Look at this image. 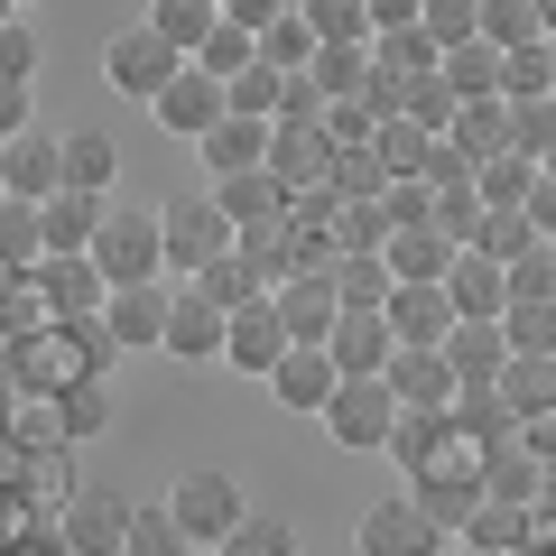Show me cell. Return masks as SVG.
Masks as SVG:
<instances>
[{"label":"cell","mask_w":556,"mask_h":556,"mask_svg":"<svg viewBox=\"0 0 556 556\" xmlns=\"http://www.w3.org/2000/svg\"><path fill=\"white\" fill-rule=\"evenodd\" d=\"M278 316H288V334H298V343H325L343 325L334 269H288V278H278Z\"/></svg>","instance_id":"19"},{"label":"cell","mask_w":556,"mask_h":556,"mask_svg":"<svg viewBox=\"0 0 556 556\" xmlns=\"http://www.w3.org/2000/svg\"><path fill=\"white\" fill-rule=\"evenodd\" d=\"M195 65H214V75H223V84H232V75H241V65H260V28H241V20H223V28H214V38H204V47H195Z\"/></svg>","instance_id":"43"},{"label":"cell","mask_w":556,"mask_h":556,"mask_svg":"<svg viewBox=\"0 0 556 556\" xmlns=\"http://www.w3.org/2000/svg\"><path fill=\"white\" fill-rule=\"evenodd\" d=\"M501 325H510V353H556V298H519Z\"/></svg>","instance_id":"45"},{"label":"cell","mask_w":556,"mask_h":556,"mask_svg":"<svg viewBox=\"0 0 556 556\" xmlns=\"http://www.w3.org/2000/svg\"><path fill=\"white\" fill-rule=\"evenodd\" d=\"M223 20H241V28H269V20H288V0H223Z\"/></svg>","instance_id":"50"},{"label":"cell","mask_w":556,"mask_h":556,"mask_svg":"<svg viewBox=\"0 0 556 556\" xmlns=\"http://www.w3.org/2000/svg\"><path fill=\"white\" fill-rule=\"evenodd\" d=\"M223 112H232V84H223V75H214V65H186V75H177V84H167V93H159V102H149V121H159V130H167V139H186V149H195V139H204V130H214V121H223Z\"/></svg>","instance_id":"9"},{"label":"cell","mask_w":556,"mask_h":556,"mask_svg":"<svg viewBox=\"0 0 556 556\" xmlns=\"http://www.w3.org/2000/svg\"><path fill=\"white\" fill-rule=\"evenodd\" d=\"M10 10H38V0H10Z\"/></svg>","instance_id":"54"},{"label":"cell","mask_w":556,"mask_h":556,"mask_svg":"<svg viewBox=\"0 0 556 556\" xmlns=\"http://www.w3.org/2000/svg\"><path fill=\"white\" fill-rule=\"evenodd\" d=\"M380 316H390L399 343H445V334L464 325V306H455V288H445V278H399V298L380 306Z\"/></svg>","instance_id":"16"},{"label":"cell","mask_w":556,"mask_h":556,"mask_svg":"<svg viewBox=\"0 0 556 556\" xmlns=\"http://www.w3.org/2000/svg\"><path fill=\"white\" fill-rule=\"evenodd\" d=\"M445 130H427V121H380V159H390V177H427V149H437Z\"/></svg>","instance_id":"40"},{"label":"cell","mask_w":556,"mask_h":556,"mask_svg":"<svg viewBox=\"0 0 556 556\" xmlns=\"http://www.w3.org/2000/svg\"><path fill=\"white\" fill-rule=\"evenodd\" d=\"M0 93H38V28L20 10L0 20Z\"/></svg>","instance_id":"39"},{"label":"cell","mask_w":556,"mask_h":556,"mask_svg":"<svg viewBox=\"0 0 556 556\" xmlns=\"http://www.w3.org/2000/svg\"><path fill=\"white\" fill-rule=\"evenodd\" d=\"M427 20V0H371V28H417Z\"/></svg>","instance_id":"51"},{"label":"cell","mask_w":556,"mask_h":556,"mask_svg":"<svg viewBox=\"0 0 556 556\" xmlns=\"http://www.w3.org/2000/svg\"><path fill=\"white\" fill-rule=\"evenodd\" d=\"M56 408H65V437H75V445H93L102 427H112V380H84V390H65Z\"/></svg>","instance_id":"44"},{"label":"cell","mask_w":556,"mask_h":556,"mask_svg":"<svg viewBox=\"0 0 556 556\" xmlns=\"http://www.w3.org/2000/svg\"><path fill=\"white\" fill-rule=\"evenodd\" d=\"M65 186L112 195V186H121V139L112 130H65Z\"/></svg>","instance_id":"30"},{"label":"cell","mask_w":556,"mask_h":556,"mask_svg":"<svg viewBox=\"0 0 556 556\" xmlns=\"http://www.w3.org/2000/svg\"><path fill=\"white\" fill-rule=\"evenodd\" d=\"M353 547H362V556H445L455 538L437 529V510H427L417 492H390V501H371V510H362Z\"/></svg>","instance_id":"7"},{"label":"cell","mask_w":556,"mask_h":556,"mask_svg":"<svg viewBox=\"0 0 556 556\" xmlns=\"http://www.w3.org/2000/svg\"><path fill=\"white\" fill-rule=\"evenodd\" d=\"M445 362H455L464 390H501V371H510V325L501 316H464L455 334H445Z\"/></svg>","instance_id":"20"},{"label":"cell","mask_w":556,"mask_h":556,"mask_svg":"<svg viewBox=\"0 0 556 556\" xmlns=\"http://www.w3.org/2000/svg\"><path fill=\"white\" fill-rule=\"evenodd\" d=\"M149 20H159L167 38H177L186 56H195V47L214 38V28H223V0H149Z\"/></svg>","instance_id":"41"},{"label":"cell","mask_w":556,"mask_h":556,"mask_svg":"<svg viewBox=\"0 0 556 556\" xmlns=\"http://www.w3.org/2000/svg\"><path fill=\"white\" fill-rule=\"evenodd\" d=\"M232 343V306L204 288V278H177V316H167V353L177 362H223Z\"/></svg>","instance_id":"11"},{"label":"cell","mask_w":556,"mask_h":556,"mask_svg":"<svg viewBox=\"0 0 556 556\" xmlns=\"http://www.w3.org/2000/svg\"><path fill=\"white\" fill-rule=\"evenodd\" d=\"M445 288H455L464 316H510V260H492V251H464L445 269Z\"/></svg>","instance_id":"23"},{"label":"cell","mask_w":556,"mask_h":556,"mask_svg":"<svg viewBox=\"0 0 556 556\" xmlns=\"http://www.w3.org/2000/svg\"><path fill=\"white\" fill-rule=\"evenodd\" d=\"M159 223H167V269H177V278H204V269H214V260L241 241V223L223 214L214 186H195V195L159 204Z\"/></svg>","instance_id":"4"},{"label":"cell","mask_w":556,"mask_h":556,"mask_svg":"<svg viewBox=\"0 0 556 556\" xmlns=\"http://www.w3.org/2000/svg\"><path fill=\"white\" fill-rule=\"evenodd\" d=\"M399 390L390 380H343L334 390V408H325V437L343 445V455H390V437H399Z\"/></svg>","instance_id":"6"},{"label":"cell","mask_w":556,"mask_h":556,"mask_svg":"<svg viewBox=\"0 0 556 556\" xmlns=\"http://www.w3.org/2000/svg\"><path fill=\"white\" fill-rule=\"evenodd\" d=\"M510 93H556V38L510 47Z\"/></svg>","instance_id":"48"},{"label":"cell","mask_w":556,"mask_h":556,"mask_svg":"<svg viewBox=\"0 0 556 556\" xmlns=\"http://www.w3.org/2000/svg\"><path fill=\"white\" fill-rule=\"evenodd\" d=\"M288 10H316V0H288Z\"/></svg>","instance_id":"53"},{"label":"cell","mask_w":556,"mask_h":556,"mask_svg":"<svg viewBox=\"0 0 556 556\" xmlns=\"http://www.w3.org/2000/svg\"><path fill=\"white\" fill-rule=\"evenodd\" d=\"M399 390V408H455L464 399V380H455V362H445V343H399V362L380 371Z\"/></svg>","instance_id":"18"},{"label":"cell","mask_w":556,"mask_h":556,"mask_svg":"<svg viewBox=\"0 0 556 556\" xmlns=\"http://www.w3.org/2000/svg\"><path fill=\"white\" fill-rule=\"evenodd\" d=\"M482 473H492V501H510V510H538V501H547V455H538L529 437H510Z\"/></svg>","instance_id":"24"},{"label":"cell","mask_w":556,"mask_h":556,"mask_svg":"<svg viewBox=\"0 0 556 556\" xmlns=\"http://www.w3.org/2000/svg\"><path fill=\"white\" fill-rule=\"evenodd\" d=\"M130 519H139V501H121V492H75L56 529H65V547H75V556H121V547H130Z\"/></svg>","instance_id":"15"},{"label":"cell","mask_w":556,"mask_h":556,"mask_svg":"<svg viewBox=\"0 0 556 556\" xmlns=\"http://www.w3.org/2000/svg\"><path fill=\"white\" fill-rule=\"evenodd\" d=\"M547 177H556V149H547Z\"/></svg>","instance_id":"55"},{"label":"cell","mask_w":556,"mask_h":556,"mask_svg":"<svg viewBox=\"0 0 556 556\" xmlns=\"http://www.w3.org/2000/svg\"><path fill=\"white\" fill-rule=\"evenodd\" d=\"M121 556H204V547L177 529V510H167V501H139V519H130V547H121Z\"/></svg>","instance_id":"36"},{"label":"cell","mask_w":556,"mask_h":556,"mask_svg":"<svg viewBox=\"0 0 556 556\" xmlns=\"http://www.w3.org/2000/svg\"><path fill=\"white\" fill-rule=\"evenodd\" d=\"M47 251H56V241H47V204L10 195V214H0V260H10V269H38Z\"/></svg>","instance_id":"33"},{"label":"cell","mask_w":556,"mask_h":556,"mask_svg":"<svg viewBox=\"0 0 556 556\" xmlns=\"http://www.w3.org/2000/svg\"><path fill=\"white\" fill-rule=\"evenodd\" d=\"M547 223H538L529 214V204H501V214H482V241H473V251H492V260H529V251H547Z\"/></svg>","instance_id":"31"},{"label":"cell","mask_w":556,"mask_h":556,"mask_svg":"<svg viewBox=\"0 0 556 556\" xmlns=\"http://www.w3.org/2000/svg\"><path fill=\"white\" fill-rule=\"evenodd\" d=\"M417 28H427L437 47H464V38H482V0H427Z\"/></svg>","instance_id":"47"},{"label":"cell","mask_w":556,"mask_h":556,"mask_svg":"<svg viewBox=\"0 0 556 556\" xmlns=\"http://www.w3.org/2000/svg\"><path fill=\"white\" fill-rule=\"evenodd\" d=\"M93 260H102V278H112V288L177 278V269H167V223H159V214H121V204H112V223L93 232Z\"/></svg>","instance_id":"8"},{"label":"cell","mask_w":556,"mask_h":556,"mask_svg":"<svg viewBox=\"0 0 556 556\" xmlns=\"http://www.w3.org/2000/svg\"><path fill=\"white\" fill-rule=\"evenodd\" d=\"M316 20H306V10H288V20H269V28H260V56H269V65H288V75H306V65H316Z\"/></svg>","instance_id":"37"},{"label":"cell","mask_w":556,"mask_h":556,"mask_svg":"<svg viewBox=\"0 0 556 556\" xmlns=\"http://www.w3.org/2000/svg\"><path fill=\"white\" fill-rule=\"evenodd\" d=\"M186 65H195V56H186V47L167 38V28L149 20V10H139L130 28H112V38H102V84H112V93H139V102H159L167 84L186 75Z\"/></svg>","instance_id":"2"},{"label":"cell","mask_w":556,"mask_h":556,"mask_svg":"<svg viewBox=\"0 0 556 556\" xmlns=\"http://www.w3.org/2000/svg\"><path fill=\"white\" fill-rule=\"evenodd\" d=\"M102 223H112V195H84V186H56L47 195V241L56 251H93Z\"/></svg>","instance_id":"27"},{"label":"cell","mask_w":556,"mask_h":556,"mask_svg":"<svg viewBox=\"0 0 556 556\" xmlns=\"http://www.w3.org/2000/svg\"><path fill=\"white\" fill-rule=\"evenodd\" d=\"M167 510H177V529L195 538L204 556H223V547H232V529L251 519V501H241V482L223 473V464H186V473L167 482Z\"/></svg>","instance_id":"3"},{"label":"cell","mask_w":556,"mask_h":556,"mask_svg":"<svg viewBox=\"0 0 556 556\" xmlns=\"http://www.w3.org/2000/svg\"><path fill=\"white\" fill-rule=\"evenodd\" d=\"M232 112L278 121V112H288V65H269V56H260V65H241V75H232Z\"/></svg>","instance_id":"38"},{"label":"cell","mask_w":556,"mask_h":556,"mask_svg":"<svg viewBox=\"0 0 556 556\" xmlns=\"http://www.w3.org/2000/svg\"><path fill=\"white\" fill-rule=\"evenodd\" d=\"M380 251H390V269H399V278H445V269L464 260V241H445L437 223H399Z\"/></svg>","instance_id":"26"},{"label":"cell","mask_w":556,"mask_h":556,"mask_svg":"<svg viewBox=\"0 0 556 556\" xmlns=\"http://www.w3.org/2000/svg\"><path fill=\"white\" fill-rule=\"evenodd\" d=\"M445 84H455L464 102H473V93H510V47H492V38L445 47Z\"/></svg>","instance_id":"29"},{"label":"cell","mask_w":556,"mask_h":556,"mask_svg":"<svg viewBox=\"0 0 556 556\" xmlns=\"http://www.w3.org/2000/svg\"><path fill=\"white\" fill-rule=\"evenodd\" d=\"M65 186V139L56 130H10V149H0V195H20V204H47Z\"/></svg>","instance_id":"13"},{"label":"cell","mask_w":556,"mask_h":556,"mask_svg":"<svg viewBox=\"0 0 556 556\" xmlns=\"http://www.w3.org/2000/svg\"><path fill=\"white\" fill-rule=\"evenodd\" d=\"M482 38H492V47H538V38H556V28H547V0H482Z\"/></svg>","instance_id":"32"},{"label":"cell","mask_w":556,"mask_h":556,"mask_svg":"<svg viewBox=\"0 0 556 556\" xmlns=\"http://www.w3.org/2000/svg\"><path fill=\"white\" fill-rule=\"evenodd\" d=\"M445 139H455V149H464L473 167L510 159V149H519V130H510V93H473V102L455 112V130H445Z\"/></svg>","instance_id":"22"},{"label":"cell","mask_w":556,"mask_h":556,"mask_svg":"<svg viewBox=\"0 0 556 556\" xmlns=\"http://www.w3.org/2000/svg\"><path fill=\"white\" fill-rule=\"evenodd\" d=\"M455 556H510V547H482V538H455Z\"/></svg>","instance_id":"52"},{"label":"cell","mask_w":556,"mask_h":556,"mask_svg":"<svg viewBox=\"0 0 556 556\" xmlns=\"http://www.w3.org/2000/svg\"><path fill=\"white\" fill-rule=\"evenodd\" d=\"M288 316H278V288L269 298H251V306H232V343H223V362H232L241 380H269L278 362H288Z\"/></svg>","instance_id":"12"},{"label":"cell","mask_w":556,"mask_h":556,"mask_svg":"<svg viewBox=\"0 0 556 556\" xmlns=\"http://www.w3.org/2000/svg\"><path fill=\"white\" fill-rule=\"evenodd\" d=\"M455 112H464V93H455L445 75H427V84L408 93V121H427V130H455Z\"/></svg>","instance_id":"49"},{"label":"cell","mask_w":556,"mask_h":556,"mask_svg":"<svg viewBox=\"0 0 556 556\" xmlns=\"http://www.w3.org/2000/svg\"><path fill=\"white\" fill-rule=\"evenodd\" d=\"M306 75L325 84V102H362V93H371V47H316Z\"/></svg>","instance_id":"35"},{"label":"cell","mask_w":556,"mask_h":556,"mask_svg":"<svg viewBox=\"0 0 556 556\" xmlns=\"http://www.w3.org/2000/svg\"><path fill=\"white\" fill-rule=\"evenodd\" d=\"M112 362H121V343L102 334V316H56L10 343V399H65L84 380H112Z\"/></svg>","instance_id":"1"},{"label":"cell","mask_w":556,"mask_h":556,"mask_svg":"<svg viewBox=\"0 0 556 556\" xmlns=\"http://www.w3.org/2000/svg\"><path fill=\"white\" fill-rule=\"evenodd\" d=\"M167 316H177V288H167V278H139V288H112L102 334H112L121 353H167Z\"/></svg>","instance_id":"10"},{"label":"cell","mask_w":556,"mask_h":556,"mask_svg":"<svg viewBox=\"0 0 556 556\" xmlns=\"http://www.w3.org/2000/svg\"><path fill=\"white\" fill-rule=\"evenodd\" d=\"M501 399H510L519 427L556 417V353H510V371H501Z\"/></svg>","instance_id":"25"},{"label":"cell","mask_w":556,"mask_h":556,"mask_svg":"<svg viewBox=\"0 0 556 556\" xmlns=\"http://www.w3.org/2000/svg\"><path fill=\"white\" fill-rule=\"evenodd\" d=\"M334 159H343V130L334 121H278L269 139V177L288 186V195H334Z\"/></svg>","instance_id":"5"},{"label":"cell","mask_w":556,"mask_h":556,"mask_svg":"<svg viewBox=\"0 0 556 556\" xmlns=\"http://www.w3.org/2000/svg\"><path fill=\"white\" fill-rule=\"evenodd\" d=\"M223 556H298V529H288V519H269V510H251L232 529V547Z\"/></svg>","instance_id":"46"},{"label":"cell","mask_w":556,"mask_h":556,"mask_svg":"<svg viewBox=\"0 0 556 556\" xmlns=\"http://www.w3.org/2000/svg\"><path fill=\"white\" fill-rule=\"evenodd\" d=\"M325 353L343 362V380H380L399 362V334H390V316L380 306H343V325L325 334Z\"/></svg>","instance_id":"17"},{"label":"cell","mask_w":556,"mask_h":556,"mask_svg":"<svg viewBox=\"0 0 556 556\" xmlns=\"http://www.w3.org/2000/svg\"><path fill=\"white\" fill-rule=\"evenodd\" d=\"M334 390H343V362L325 353V343H288V362L269 371V399L288 417H325V408H334Z\"/></svg>","instance_id":"14"},{"label":"cell","mask_w":556,"mask_h":556,"mask_svg":"<svg viewBox=\"0 0 556 556\" xmlns=\"http://www.w3.org/2000/svg\"><path fill=\"white\" fill-rule=\"evenodd\" d=\"M269 139H278V121H251V112H223L214 130L195 139V159L214 167V177H241V167H269Z\"/></svg>","instance_id":"21"},{"label":"cell","mask_w":556,"mask_h":556,"mask_svg":"<svg viewBox=\"0 0 556 556\" xmlns=\"http://www.w3.org/2000/svg\"><path fill=\"white\" fill-rule=\"evenodd\" d=\"M482 214H492V204H482V186H437V232H445V241H464V251H473V241H482Z\"/></svg>","instance_id":"42"},{"label":"cell","mask_w":556,"mask_h":556,"mask_svg":"<svg viewBox=\"0 0 556 556\" xmlns=\"http://www.w3.org/2000/svg\"><path fill=\"white\" fill-rule=\"evenodd\" d=\"M65 408L56 399H20V417H10V455H65Z\"/></svg>","instance_id":"34"},{"label":"cell","mask_w":556,"mask_h":556,"mask_svg":"<svg viewBox=\"0 0 556 556\" xmlns=\"http://www.w3.org/2000/svg\"><path fill=\"white\" fill-rule=\"evenodd\" d=\"M214 195H223V214H232L241 232H251V223H278L288 204H298L288 186L269 177V167H241V177H214Z\"/></svg>","instance_id":"28"}]
</instances>
